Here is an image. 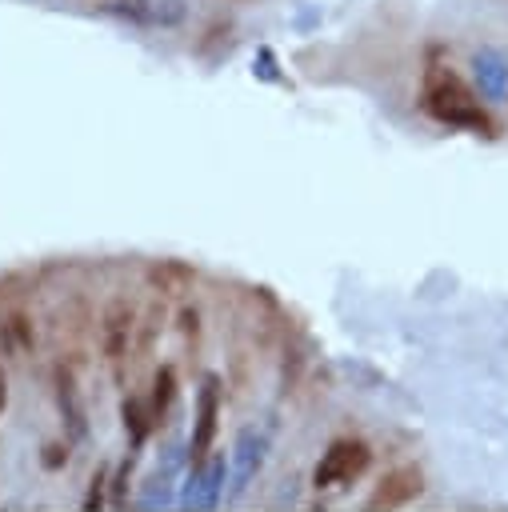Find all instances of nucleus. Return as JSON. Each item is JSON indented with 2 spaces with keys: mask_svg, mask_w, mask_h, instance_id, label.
<instances>
[{
  "mask_svg": "<svg viewBox=\"0 0 508 512\" xmlns=\"http://www.w3.org/2000/svg\"><path fill=\"white\" fill-rule=\"evenodd\" d=\"M424 108L452 128H472L480 136H492V116L480 108L476 92L448 68V64H432L424 72Z\"/></svg>",
  "mask_w": 508,
  "mask_h": 512,
  "instance_id": "f257e3e1",
  "label": "nucleus"
},
{
  "mask_svg": "<svg viewBox=\"0 0 508 512\" xmlns=\"http://www.w3.org/2000/svg\"><path fill=\"white\" fill-rule=\"evenodd\" d=\"M0 408H4V376H0Z\"/></svg>",
  "mask_w": 508,
  "mask_h": 512,
  "instance_id": "9d476101",
  "label": "nucleus"
},
{
  "mask_svg": "<svg viewBox=\"0 0 508 512\" xmlns=\"http://www.w3.org/2000/svg\"><path fill=\"white\" fill-rule=\"evenodd\" d=\"M64 456H68V452H64L60 444H48V456H44V464H48V468H56V464H60Z\"/></svg>",
  "mask_w": 508,
  "mask_h": 512,
  "instance_id": "1a4fd4ad",
  "label": "nucleus"
},
{
  "mask_svg": "<svg viewBox=\"0 0 508 512\" xmlns=\"http://www.w3.org/2000/svg\"><path fill=\"white\" fill-rule=\"evenodd\" d=\"M216 428H220V380L208 376L200 388V400H196V424H192V444H188L192 464H204V456L212 452Z\"/></svg>",
  "mask_w": 508,
  "mask_h": 512,
  "instance_id": "20e7f679",
  "label": "nucleus"
},
{
  "mask_svg": "<svg viewBox=\"0 0 508 512\" xmlns=\"http://www.w3.org/2000/svg\"><path fill=\"white\" fill-rule=\"evenodd\" d=\"M424 492V476H420V468H392V472H384V480L376 484V492L368 496V508L372 512H388V508H404V504H412L416 496Z\"/></svg>",
  "mask_w": 508,
  "mask_h": 512,
  "instance_id": "39448f33",
  "label": "nucleus"
},
{
  "mask_svg": "<svg viewBox=\"0 0 508 512\" xmlns=\"http://www.w3.org/2000/svg\"><path fill=\"white\" fill-rule=\"evenodd\" d=\"M132 320L136 316H132L128 300H112L108 312H104V360L116 368V376H120V364L128 356V340H132V328H136Z\"/></svg>",
  "mask_w": 508,
  "mask_h": 512,
  "instance_id": "423d86ee",
  "label": "nucleus"
},
{
  "mask_svg": "<svg viewBox=\"0 0 508 512\" xmlns=\"http://www.w3.org/2000/svg\"><path fill=\"white\" fill-rule=\"evenodd\" d=\"M104 12L144 24V28H176L188 16V4L184 0H112L104 4Z\"/></svg>",
  "mask_w": 508,
  "mask_h": 512,
  "instance_id": "7ed1b4c3",
  "label": "nucleus"
},
{
  "mask_svg": "<svg viewBox=\"0 0 508 512\" xmlns=\"http://www.w3.org/2000/svg\"><path fill=\"white\" fill-rule=\"evenodd\" d=\"M152 420H156V416H152V404H144V400H136V396H132V400H124V428L132 432V440H136V444L152 432Z\"/></svg>",
  "mask_w": 508,
  "mask_h": 512,
  "instance_id": "0eeeda50",
  "label": "nucleus"
},
{
  "mask_svg": "<svg viewBox=\"0 0 508 512\" xmlns=\"http://www.w3.org/2000/svg\"><path fill=\"white\" fill-rule=\"evenodd\" d=\"M172 396H176V372H172V368H160V372H156V392H152V416H156V420L168 412Z\"/></svg>",
  "mask_w": 508,
  "mask_h": 512,
  "instance_id": "6e6552de",
  "label": "nucleus"
},
{
  "mask_svg": "<svg viewBox=\"0 0 508 512\" xmlns=\"http://www.w3.org/2000/svg\"><path fill=\"white\" fill-rule=\"evenodd\" d=\"M368 460H372V452H368V444L364 440H332L328 444V452L320 456V464H316V472H312V484L316 488H340V484H352L364 468H368Z\"/></svg>",
  "mask_w": 508,
  "mask_h": 512,
  "instance_id": "f03ea898",
  "label": "nucleus"
}]
</instances>
